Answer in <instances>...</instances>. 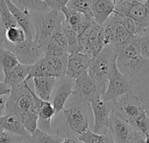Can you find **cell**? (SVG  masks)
I'll return each mask as SVG.
<instances>
[{
	"label": "cell",
	"mask_w": 149,
	"mask_h": 143,
	"mask_svg": "<svg viewBox=\"0 0 149 143\" xmlns=\"http://www.w3.org/2000/svg\"><path fill=\"white\" fill-rule=\"evenodd\" d=\"M39 77H52L55 78L54 73L46 62L45 56L38 59L34 65L31 66V70L29 75L27 77L26 81L32 80L33 78H39Z\"/></svg>",
	"instance_id": "cell-23"
},
{
	"label": "cell",
	"mask_w": 149,
	"mask_h": 143,
	"mask_svg": "<svg viewBox=\"0 0 149 143\" xmlns=\"http://www.w3.org/2000/svg\"><path fill=\"white\" fill-rule=\"evenodd\" d=\"M56 78L52 77H39L33 78L32 83L35 94L45 101H50L52 91L56 85Z\"/></svg>",
	"instance_id": "cell-21"
},
{
	"label": "cell",
	"mask_w": 149,
	"mask_h": 143,
	"mask_svg": "<svg viewBox=\"0 0 149 143\" xmlns=\"http://www.w3.org/2000/svg\"><path fill=\"white\" fill-rule=\"evenodd\" d=\"M5 114H14L30 135L36 131L38 125V116L34 108L33 90L30 87L28 81H24L21 86L11 89L6 103Z\"/></svg>",
	"instance_id": "cell-1"
},
{
	"label": "cell",
	"mask_w": 149,
	"mask_h": 143,
	"mask_svg": "<svg viewBox=\"0 0 149 143\" xmlns=\"http://www.w3.org/2000/svg\"><path fill=\"white\" fill-rule=\"evenodd\" d=\"M109 131L115 143H127L133 134L134 128L113 111L110 116Z\"/></svg>",
	"instance_id": "cell-14"
},
{
	"label": "cell",
	"mask_w": 149,
	"mask_h": 143,
	"mask_svg": "<svg viewBox=\"0 0 149 143\" xmlns=\"http://www.w3.org/2000/svg\"><path fill=\"white\" fill-rule=\"evenodd\" d=\"M0 127L6 132L21 136L24 139L29 141L31 135L25 129L20 121L11 114H4L0 116Z\"/></svg>",
	"instance_id": "cell-20"
},
{
	"label": "cell",
	"mask_w": 149,
	"mask_h": 143,
	"mask_svg": "<svg viewBox=\"0 0 149 143\" xmlns=\"http://www.w3.org/2000/svg\"><path fill=\"white\" fill-rule=\"evenodd\" d=\"M100 94L94 81L88 74L83 75L74 80L73 93L69 100L70 106L88 105L97 96Z\"/></svg>",
	"instance_id": "cell-9"
},
{
	"label": "cell",
	"mask_w": 149,
	"mask_h": 143,
	"mask_svg": "<svg viewBox=\"0 0 149 143\" xmlns=\"http://www.w3.org/2000/svg\"><path fill=\"white\" fill-rule=\"evenodd\" d=\"M44 52H45V55H49V56H53V57L64 58V57L69 56L66 51H65L62 47H60L52 40L45 46V48L44 49Z\"/></svg>",
	"instance_id": "cell-34"
},
{
	"label": "cell",
	"mask_w": 149,
	"mask_h": 143,
	"mask_svg": "<svg viewBox=\"0 0 149 143\" xmlns=\"http://www.w3.org/2000/svg\"><path fill=\"white\" fill-rule=\"evenodd\" d=\"M116 57L115 49L112 45H108L91 60L88 75L96 84L101 95L104 94L107 88L112 64Z\"/></svg>",
	"instance_id": "cell-4"
},
{
	"label": "cell",
	"mask_w": 149,
	"mask_h": 143,
	"mask_svg": "<svg viewBox=\"0 0 149 143\" xmlns=\"http://www.w3.org/2000/svg\"><path fill=\"white\" fill-rule=\"evenodd\" d=\"M61 143H83L80 142L77 137H67L63 140Z\"/></svg>",
	"instance_id": "cell-44"
},
{
	"label": "cell",
	"mask_w": 149,
	"mask_h": 143,
	"mask_svg": "<svg viewBox=\"0 0 149 143\" xmlns=\"http://www.w3.org/2000/svg\"><path fill=\"white\" fill-rule=\"evenodd\" d=\"M63 140V138L57 135H52L37 128L36 131L31 135L28 143H61Z\"/></svg>",
	"instance_id": "cell-30"
},
{
	"label": "cell",
	"mask_w": 149,
	"mask_h": 143,
	"mask_svg": "<svg viewBox=\"0 0 149 143\" xmlns=\"http://www.w3.org/2000/svg\"><path fill=\"white\" fill-rule=\"evenodd\" d=\"M3 132H4V130H3V128H2L0 127V135H2V134L3 133Z\"/></svg>",
	"instance_id": "cell-47"
},
{
	"label": "cell",
	"mask_w": 149,
	"mask_h": 143,
	"mask_svg": "<svg viewBox=\"0 0 149 143\" xmlns=\"http://www.w3.org/2000/svg\"><path fill=\"white\" fill-rule=\"evenodd\" d=\"M34 108L38 116V121H41V128H45L44 131L47 132L52 130V120L56 115L55 109L52 103L50 101H45L39 99L33 91ZM48 133V132H47Z\"/></svg>",
	"instance_id": "cell-17"
},
{
	"label": "cell",
	"mask_w": 149,
	"mask_h": 143,
	"mask_svg": "<svg viewBox=\"0 0 149 143\" xmlns=\"http://www.w3.org/2000/svg\"><path fill=\"white\" fill-rule=\"evenodd\" d=\"M0 1H1V0H0Z\"/></svg>",
	"instance_id": "cell-49"
},
{
	"label": "cell",
	"mask_w": 149,
	"mask_h": 143,
	"mask_svg": "<svg viewBox=\"0 0 149 143\" xmlns=\"http://www.w3.org/2000/svg\"><path fill=\"white\" fill-rule=\"evenodd\" d=\"M134 42L138 45L142 57L149 59V34L143 37H136Z\"/></svg>",
	"instance_id": "cell-36"
},
{
	"label": "cell",
	"mask_w": 149,
	"mask_h": 143,
	"mask_svg": "<svg viewBox=\"0 0 149 143\" xmlns=\"http://www.w3.org/2000/svg\"><path fill=\"white\" fill-rule=\"evenodd\" d=\"M7 100H8L7 96H3L0 98V116L5 114V107H6Z\"/></svg>",
	"instance_id": "cell-42"
},
{
	"label": "cell",
	"mask_w": 149,
	"mask_h": 143,
	"mask_svg": "<svg viewBox=\"0 0 149 143\" xmlns=\"http://www.w3.org/2000/svg\"><path fill=\"white\" fill-rule=\"evenodd\" d=\"M144 5H145V10H146V17L149 18V0L144 1Z\"/></svg>",
	"instance_id": "cell-45"
},
{
	"label": "cell",
	"mask_w": 149,
	"mask_h": 143,
	"mask_svg": "<svg viewBox=\"0 0 149 143\" xmlns=\"http://www.w3.org/2000/svg\"><path fill=\"white\" fill-rule=\"evenodd\" d=\"M146 138H147V143H149V135L146 136Z\"/></svg>",
	"instance_id": "cell-48"
},
{
	"label": "cell",
	"mask_w": 149,
	"mask_h": 143,
	"mask_svg": "<svg viewBox=\"0 0 149 143\" xmlns=\"http://www.w3.org/2000/svg\"><path fill=\"white\" fill-rule=\"evenodd\" d=\"M0 20L2 22L4 30H8L10 28L18 26L14 16L10 12V9L8 8L6 2L3 0L0 1Z\"/></svg>",
	"instance_id": "cell-32"
},
{
	"label": "cell",
	"mask_w": 149,
	"mask_h": 143,
	"mask_svg": "<svg viewBox=\"0 0 149 143\" xmlns=\"http://www.w3.org/2000/svg\"><path fill=\"white\" fill-rule=\"evenodd\" d=\"M12 2L16 5L27 9L30 12L46 13L51 10L45 0H14Z\"/></svg>",
	"instance_id": "cell-29"
},
{
	"label": "cell",
	"mask_w": 149,
	"mask_h": 143,
	"mask_svg": "<svg viewBox=\"0 0 149 143\" xmlns=\"http://www.w3.org/2000/svg\"><path fill=\"white\" fill-rule=\"evenodd\" d=\"M51 10L61 12V10L67 5L68 0H45Z\"/></svg>",
	"instance_id": "cell-39"
},
{
	"label": "cell",
	"mask_w": 149,
	"mask_h": 143,
	"mask_svg": "<svg viewBox=\"0 0 149 143\" xmlns=\"http://www.w3.org/2000/svg\"><path fill=\"white\" fill-rule=\"evenodd\" d=\"M93 114V132L104 135L109 130L110 116L115 105L107 101L101 94L97 95L89 104Z\"/></svg>",
	"instance_id": "cell-7"
},
{
	"label": "cell",
	"mask_w": 149,
	"mask_h": 143,
	"mask_svg": "<svg viewBox=\"0 0 149 143\" xmlns=\"http://www.w3.org/2000/svg\"><path fill=\"white\" fill-rule=\"evenodd\" d=\"M113 15L122 17H129L136 24L143 20L146 16L144 1L139 0H115Z\"/></svg>",
	"instance_id": "cell-11"
},
{
	"label": "cell",
	"mask_w": 149,
	"mask_h": 143,
	"mask_svg": "<svg viewBox=\"0 0 149 143\" xmlns=\"http://www.w3.org/2000/svg\"><path fill=\"white\" fill-rule=\"evenodd\" d=\"M62 29L68 41V54L83 52V50L79 42V38L77 32L73 31L65 21L62 23Z\"/></svg>",
	"instance_id": "cell-26"
},
{
	"label": "cell",
	"mask_w": 149,
	"mask_h": 143,
	"mask_svg": "<svg viewBox=\"0 0 149 143\" xmlns=\"http://www.w3.org/2000/svg\"><path fill=\"white\" fill-rule=\"evenodd\" d=\"M45 59L54 73L56 79H64L66 76L68 57L58 58L45 55Z\"/></svg>",
	"instance_id": "cell-24"
},
{
	"label": "cell",
	"mask_w": 149,
	"mask_h": 143,
	"mask_svg": "<svg viewBox=\"0 0 149 143\" xmlns=\"http://www.w3.org/2000/svg\"><path fill=\"white\" fill-rule=\"evenodd\" d=\"M127 143H147L146 135H144L141 132L134 129L133 134Z\"/></svg>",
	"instance_id": "cell-40"
},
{
	"label": "cell",
	"mask_w": 149,
	"mask_h": 143,
	"mask_svg": "<svg viewBox=\"0 0 149 143\" xmlns=\"http://www.w3.org/2000/svg\"><path fill=\"white\" fill-rule=\"evenodd\" d=\"M62 112L63 128L57 129V135L63 139L78 137L89 129L88 115L83 106H70Z\"/></svg>",
	"instance_id": "cell-5"
},
{
	"label": "cell",
	"mask_w": 149,
	"mask_h": 143,
	"mask_svg": "<svg viewBox=\"0 0 149 143\" xmlns=\"http://www.w3.org/2000/svg\"><path fill=\"white\" fill-rule=\"evenodd\" d=\"M60 80H62V82L58 87L52 99V106L55 109L56 115L65 109L67 101L72 95L74 86V80L66 76L64 79Z\"/></svg>",
	"instance_id": "cell-16"
},
{
	"label": "cell",
	"mask_w": 149,
	"mask_h": 143,
	"mask_svg": "<svg viewBox=\"0 0 149 143\" xmlns=\"http://www.w3.org/2000/svg\"><path fill=\"white\" fill-rule=\"evenodd\" d=\"M113 111L131 125V123L141 114L146 111V109L138 96L131 94L120 98L115 104Z\"/></svg>",
	"instance_id": "cell-10"
},
{
	"label": "cell",
	"mask_w": 149,
	"mask_h": 143,
	"mask_svg": "<svg viewBox=\"0 0 149 143\" xmlns=\"http://www.w3.org/2000/svg\"><path fill=\"white\" fill-rule=\"evenodd\" d=\"M103 26L107 27L109 29L112 38L111 45L115 49V51L119 47L132 42L136 38L135 36L130 34L120 24H119L113 17V16L110 17V18L107 21V23Z\"/></svg>",
	"instance_id": "cell-15"
},
{
	"label": "cell",
	"mask_w": 149,
	"mask_h": 143,
	"mask_svg": "<svg viewBox=\"0 0 149 143\" xmlns=\"http://www.w3.org/2000/svg\"><path fill=\"white\" fill-rule=\"evenodd\" d=\"M69 9L83 14L86 17L89 19H94L93 18V14L91 9L90 5V1L86 0H71L68 1V3L66 5Z\"/></svg>",
	"instance_id": "cell-31"
},
{
	"label": "cell",
	"mask_w": 149,
	"mask_h": 143,
	"mask_svg": "<svg viewBox=\"0 0 149 143\" xmlns=\"http://www.w3.org/2000/svg\"><path fill=\"white\" fill-rule=\"evenodd\" d=\"M117 59V57H116ZM116 59L113 60L108 78V85L106 92L102 94V98L113 103L114 105L118 100L127 95L134 93V83L126 77L118 68Z\"/></svg>",
	"instance_id": "cell-6"
},
{
	"label": "cell",
	"mask_w": 149,
	"mask_h": 143,
	"mask_svg": "<svg viewBox=\"0 0 149 143\" xmlns=\"http://www.w3.org/2000/svg\"><path fill=\"white\" fill-rule=\"evenodd\" d=\"M0 143H28V141L21 136L4 131L0 135Z\"/></svg>",
	"instance_id": "cell-38"
},
{
	"label": "cell",
	"mask_w": 149,
	"mask_h": 143,
	"mask_svg": "<svg viewBox=\"0 0 149 143\" xmlns=\"http://www.w3.org/2000/svg\"><path fill=\"white\" fill-rule=\"evenodd\" d=\"M5 38L10 44L17 45L24 42L26 39V36L24 31L19 26H17L5 30Z\"/></svg>",
	"instance_id": "cell-33"
},
{
	"label": "cell",
	"mask_w": 149,
	"mask_h": 143,
	"mask_svg": "<svg viewBox=\"0 0 149 143\" xmlns=\"http://www.w3.org/2000/svg\"><path fill=\"white\" fill-rule=\"evenodd\" d=\"M134 93L141 100L149 115V73L143 80L134 84Z\"/></svg>",
	"instance_id": "cell-28"
},
{
	"label": "cell",
	"mask_w": 149,
	"mask_h": 143,
	"mask_svg": "<svg viewBox=\"0 0 149 143\" xmlns=\"http://www.w3.org/2000/svg\"><path fill=\"white\" fill-rule=\"evenodd\" d=\"M31 66L18 64L8 74L4 76L3 82L11 89L21 86L24 81H26L31 70Z\"/></svg>",
	"instance_id": "cell-22"
},
{
	"label": "cell",
	"mask_w": 149,
	"mask_h": 143,
	"mask_svg": "<svg viewBox=\"0 0 149 143\" xmlns=\"http://www.w3.org/2000/svg\"><path fill=\"white\" fill-rule=\"evenodd\" d=\"M20 64L15 54L10 50L0 45V69L3 75L8 74L14 67Z\"/></svg>",
	"instance_id": "cell-25"
},
{
	"label": "cell",
	"mask_w": 149,
	"mask_h": 143,
	"mask_svg": "<svg viewBox=\"0 0 149 143\" xmlns=\"http://www.w3.org/2000/svg\"><path fill=\"white\" fill-rule=\"evenodd\" d=\"M77 138L83 143H115L109 130L104 135H99L89 128Z\"/></svg>",
	"instance_id": "cell-27"
},
{
	"label": "cell",
	"mask_w": 149,
	"mask_h": 143,
	"mask_svg": "<svg viewBox=\"0 0 149 143\" xmlns=\"http://www.w3.org/2000/svg\"><path fill=\"white\" fill-rule=\"evenodd\" d=\"M119 70L134 84L149 73V59L142 57L134 39L116 50Z\"/></svg>",
	"instance_id": "cell-2"
},
{
	"label": "cell",
	"mask_w": 149,
	"mask_h": 143,
	"mask_svg": "<svg viewBox=\"0 0 149 143\" xmlns=\"http://www.w3.org/2000/svg\"><path fill=\"white\" fill-rule=\"evenodd\" d=\"M0 45L12 52L18 62L25 66H32L45 56L44 50L39 47L34 40L25 39L24 42L17 45L10 44L5 40Z\"/></svg>",
	"instance_id": "cell-8"
},
{
	"label": "cell",
	"mask_w": 149,
	"mask_h": 143,
	"mask_svg": "<svg viewBox=\"0 0 149 143\" xmlns=\"http://www.w3.org/2000/svg\"><path fill=\"white\" fill-rule=\"evenodd\" d=\"M52 40L54 41L57 45H58L60 47H62L65 51H66V52H68V41H67V38H66L65 34L64 31H63L62 24H61V26L54 32Z\"/></svg>",
	"instance_id": "cell-37"
},
{
	"label": "cell",
	"mask_w": 149,
	"mask_h": 143,
	"mask_svg": "<svg viewBox=\"0 0 149 143\" xmlns=\"http://www.w3.org/2000/svg\"><path fill=\"white\" fill-rule=\"evenodd\" d=\"M5 2L8 5V8L10 10V12L14 16L17 25L24 31L26 39L34 40L35 28H34L31 12L27 9H25L22 6L16 5L10 0H6Z\"/></svg>",
	"instance_id": "cell-12"
},
{
	"label": "cell",
	"mask_w": 149,
	"mask_h": 143,
	"mask_svg": "<svg viewBox=\"0 0 149 143\" xmlns=\"http://www.w3.org/2000/svg\"><path fill=\"white\" fill-rule=\"evenodd\" d=\"M3 79H4V75H3L2 70L0 69V82H3Z\"/></svg>",
	"instance_id": "cell-46"
},
{
	"label": "cell",
	"mask_w": 149,
	"mask_h": 143,
	"mask_svg": "<svg viewBox=\"0 0 149 143\" xmlns=\"http://www.w3.org/2000/svg\"><path fill=\"white\" fill-rule=\"evenodd\" d=\"M35 28L34 41L43 50L52 41L54 32L65 21L62 12L50 10L46 13L31 12Z\"/></svg>",
	"instance_id": "cell-3"
},
{
	"label": "cell",
	"mask_w": 149,
	"mask_h": 143,
	"mask_svg": "<svg viewBox=\"0 0 149 143\" xmlns=\"http://www.w3.org/2000/svg\"><path fill=\"white\" fill-rule=\"evenodd\" d=\"M113 17L130 34L134 35L136 37V31H137V26H136V23L129 18V17H118L115 15H112Z\"/></svg>",
	"instance_id": "cell-35"
},
{
	"label": "cell",
	"mask_w": 149,
	"mask_h": 143,
	"mask_svg": "<svg viewBox=\"0 0 149 143\" xmlns=\"http://www.w3.org/2000/svg\"><path fill=\"white\" fill-rule=\"evenodd\" d=\"M11 93V88L4 82H0V98L3 96H9Z\"/></svg>",
	"instance_id": "cell-41"
},
{
	"label": "cell",
	"mask_w": 149,
	"mask_h": 143,
	"mask_svg": "<svg viewBox=\"0 0 149 143\" xmlns=\"http://www.w3.org/2000/svg\"><path fill=\"white\" fill-rule=\"evenodd\" d=\"M90 5L94 21L100 26H103L114 13L115 3L113 0L90 1Z\"/></svg>",
	"instance_id": "cell-18"
},
{
	"label": "cell",
	"mask_w": 149,
	"mask_h": 143,
	"mask_svg": "<svg viewBox=\"0 0 149 143\" xmlns=\"http://www.w3.org/2000/svg\"><path fill=\"white\" fill-rule=\"evenodd\" d=\"M91 60L92 58L84 52L69 54L67 59L66 77L75 80L83 75L88 74Z\"/></svg>",
	"instance_id": "cell-13"
},
{
	"label": "cell",
	"mask_w": 149,
	"mask_h": 143,
	"mask_svg": "<svg viewBox=\"0 0 149 143\" xmlns=\"http://www.w3.org/2000/svg\"><path fill=\"white\" fill-rule=\"evenodd\" d=\"M6 40L5 38V30L2 24V22L0 20V45H2L4 41Z\"/></svg>",
	"instance_id": "cell-43"
},
{
	"label": "cell",
	"mask_w": 149,
	"mask_h": 143,
	"mask_svg": "<svg viewBox=\"0 0 149 143\" xmlns=\"http://www.w3.org/2000/svg\"><path fill=\"white\" fill-rule=\"evenodd\" d=\"M106 47L104 41V31L103 27L95 24L89 35L86 44L84 47L83 52L89 55L92 59L97 56Z\"/></svg>",
	"instance_id": "cell-19"
}]
</instances>
